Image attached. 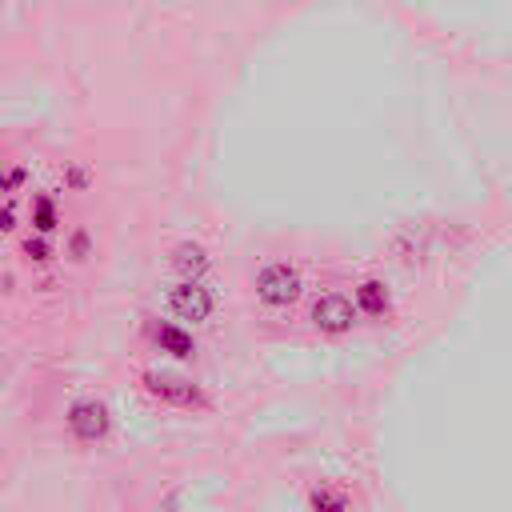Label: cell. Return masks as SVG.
<instances>
[{
  "mask_svg": "<svg viewBox=\"0 0 512 512\" xmlns=\"http://www.w3.org/2000/svg\"><path fill=\"white\" fill-rule=\"evenodd\" d=\"M256 296L268 304V308H288L296 296H300V272L284 260L276 264H264L256 272Z\"/></svg>",
  "mask_w": 512,
  "mask_h": 512,
  "instance_id": "cell-1",
  "label": "cell"
},
{
  "mask_svg": "<svg viewBox=\"0 0 512 512\" xmlns=\"http://www.w3.org/2000/svg\"><path fill=\"white\" fill-rule=\"evenodd\" d=\"M68 428H72V436L76 440H84V444H96V440H104L108 436V404H100V400H72L68 404Z\"/></svg>",
  "mask_w": 512,
  "mask_h": 512,
  "instance_id": "cell-2",
  "label": "cell"
},
{
  "mask_svg": "<svg viewBox=\"0 0 512 512\" xmlns=\"http://www.w3.org/2000/svg\"><path fill=\"white\" fill-rule=\"evenodd\" d=\"M140 380H144V392H148V396H156V400H164V404H176V408H196V404H204L200 388H196L192 380H184V376L144 372Z\"/></svg>",
  "mask_w": 512,
  "mask_h": 512,
  "instance_id": "cell-3",
  "label": "cell"
},
{
  "mask_svg": "<svg viewBox=\"0 0 512 512\" xmlns=\"http://www.w3.org/2000/svg\"><path fill=\"white\" fill-rule=\"evenodd\" d=\"M212 292L204 288V284H188V280H180L176 288H168V312L176 316V320H192V324H200V320H208L212 316Z\"/></svg>",
  "mask_w": 512,
  "mask_h": 512,
  "instance_id": "cell-4",
  "label": "cell"
},
{
  "mask_svg": "<svg viewBox=\"0 0 512 512\" xmlns=\"http://www.w3.org/2000/svg\"><path fill=\"white\" fill-rule=\"evenodd\" d=\"M312 324H316L320 332H328V336H340V332H348V328L356 324V308H352L348 296L324 292V296L312 304Z\"/></svg>",
  "mask_w": 512,
  "mask_h": 512,
  "instance_id": "cell-5",
  "label": "cell"
},
{
  "mask_svg": "<svg viewBox=\"0 0 512 512\" xmlns=\"http://www.w3.org/2000/svg\"><path fill=\"white\" fill-rule=\"evenodd\" d=\"M172 268L180 272V280L200 284V276L208 272V252H204L200 244L184 240V244H176V248H172Z\"/></svg>",
  "mask_w": 512,
  "mask_h": 512,
  "instance_id": "cell-6",
  "label": "cell"
},
{
  "mask_svg": "<svg viewBox=\"0 0 512 512\" xmlns=\"http://www.w3.org/2000/svg\"><path fill=\"white\" fill-rule=\"evenodd\" d=\"M152 336H156L160 352H168V356H176V360H188V356L196 352L192 332H184L180 324H156V328H152Z\"/></svg>",
  "mask_w": 512,
  "mask_h": 512,
  "instance_id": "cell-7",
  "label": "cell"
},
{
  "mask_svg": "<svg viewBox=\"0 0 512 512\" xmlns=\"http://www.w3.org/2000/svg\"><path fill=\"white\" fill-rule=\"evenodd\" d=\"M356 312H368V316H384L388 312V292H384V284L380 280H364L360 288H356V304H352Z\"/></svg>",
  "mask_w": 512,
  "mask_h": 512,
  "instance_id": "cell-8",
  "label": "cell"
},
{
  "mask_svg": "<svg viewBox=\"0 0 512 512\" xmlns=\"http://www.w3.org/2000/svg\"><path fill=\"white\" fill-rule=\"evenodd\" d=\"M32 224H36V232H52L56 228V204H52V196H36Z\"/></svg>",
  "mask_w": 512,
  "mask_h": 512,
  "instance_id": "cell-9",
  "label": "cell"
},
{
  "mask_svg": "<svg viewBox=\"0 0 512 512\" xmlns=\"http://www.w3.org/2000/svg\"><path fill=\"white\" fill-rule=\"evenodd\" d=\"M308 500H312V508H316V512H348L344 496H340V492H332V488H312V492H308Z\"/></svg>",
  "mask_w": 512,
  "mask_h": 512,
  "instance_id": "cell-10",
  "label": "cell"
},
{
  "mask_svg": "<svg viewBox=\"0 0 512 512\" xmlns=\"http://www.w3.org/2000/svg\"><path fill=\"white\" fill-rule=\"evenodd\" d=\"M24 256H28V260H36V264H44V260H48L52 252H48V244H44L40 236H36V240L28 236V240H24Z\"/></svg>",
  "mask_w": 512,
  "mask_h": 512,
  "instance_id": "cell-11",
  "label": "cell"
},
{
  "mask_svg": "<svg viewBox=\"0 0 512 512\" xmlns=\"http://www.w3.org/2000/svg\"><path fill=\"white\" fill-rule=\"evenodd\" d=\"M68 248H72V256H76V260H84V256H88V232H84V228H80V232H72V244H68Z\"/></svg>",
  "mask_w": 512,
  "mask_h": 512,
  "instance_id": "cell-12",
  "label": "cell"
},
{
  "mask_svg": "<svg viewBox=\"0 0 512 512\" xmlns=\"http://www.w3.org/2000/svg\"><path fill=\"white\" fill-rule=\"evenodd\" d=\"M8 228H16V208L12 204L0 208V232H8Z\"/></svg>",
  "mask_w": 512,
  "mask_h": 512,
  "instance_id": "cell-13",
  "label": "cell"
},
{
  "mask_svg": "<svg viewBox=\"0 0 512 512\" xmlns=\"http://www.w3.org/2000/svg\"><path fill=\"white\" fill-rule=\"evenodd\" d=\"M68 184H72V188H84V184H88V172H84V168H68Z\"/></svg>",
  "mask_w": 512,
  "mask_h": 512,
  "instance_id": "cell-14",
  "label": "cell"
}]
</instances>
